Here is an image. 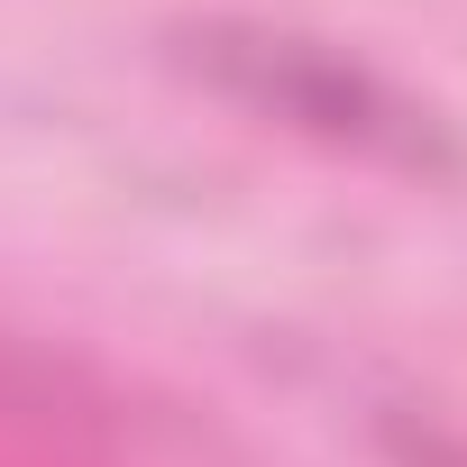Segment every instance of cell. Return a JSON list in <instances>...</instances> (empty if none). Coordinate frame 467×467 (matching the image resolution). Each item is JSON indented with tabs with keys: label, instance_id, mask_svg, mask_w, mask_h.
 Listing matches in <instances>:
<instances>
[{
	"label": "cell",
	"instance_id": "6da1fadb",
	"mask_svg": "<svg viewBox=\"0 0 467 467\" xmlns=\"http://www.w3.org/2000/svg\"><path fill=\"white\" fill-rule=\"evenodd\" d=\"M183 65L248 101L303 138H330V147H358V156H385L403 174H449L458 165V138L403 92L385 83L376 65H358L348 47L330 37H303V28H266V19H202L183 28Z\"/></svg>",
	"mask_w": 467,
	"mask_h": 467
}]
</instances>
